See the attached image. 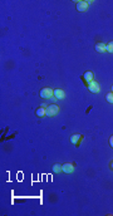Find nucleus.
<instances>
[{"label":"nucleus","instance_id":"f257e3e1","mask_svg":"<svg viewBox=\"0 0 113 216\" xmlns=\"http://www.w3.org/2000/svg\"><path fill=\"white\" fill-rule=\"evenodd\" d=\"M39 94H40L41 98H44V99H55V98H53L54 97V91L51 88H48V87L41 89Z\"/></svg>","mask_w":113,"mask_h":216},{"label":"nucleus","instance_id":"f03ea898","mask_svg":"<svg viewBox=\"0 0 113 216\" xmlns=\"http://www.w3.org/2000/svg\"><path fill=\"white\" fill-rule=\"evenodd\" d=\"M45 111H46V116H48V117H54V116L58 114L59 107L56 104H49L48 107L45 108Z\"/></svg>","mask_w":113,"mask_h":216},{"label":"nucleus","instance_id":"7ed1b4c3","mask_svg":"<svg viewBox=\"0 0 113 216\" xmlns=\"http://www.w3.org/2000/svg\"><path fill=\"white\" fill-rule=\"evenodd\" d=\"M88 89H89V92H92V93H98L99 92V84L96 81H92V82L88 83Z\"/></svg>","mask_w":113,"mask_h":216},{"label":"nucleus","instance_id":"20e7f679","mask_svg":"<svg viewBox=\"0 0 113 216\" xmlns=\"http://www.w3.org/2000/svg\"><path fill=\"white\" fill-rule=\"evenodd\" d=\"M62 170H63L64 173H72L74 171V165L73 163H63Z\"/></svg>","mask_w":113,"mask_h":216},{"label":"nucleus","instance_id":"39448f33","mask_svg":"<svg viewBox=\"0 0 113 216\" xmlns=\"http://www.w3.org/2000/svg\"><path fill=\"white\" fill-rule=\"evenodd\" d=\"M54 98H55V99H64L65 93H64L63 89H60V88L54 89Z\"/></svg>","mask_w":113,"mask_h":216},{"label":"nucleus","instance_id":"423d86ee","mask_svg":"<svg viewBox=\"0 0 113 216\" xmlns=\"http://www.w3.org/2000/svg\"><path fill=\"white\" fill-rule=\"evenodd\" d=\"M83 139V136L82 134H72V137H70V142L75 146H79V143H81V141Z\"/></svg>","mask_w":113,"mask_h":216},{"label":"nucleus","instance_id":"0eeeda50","mask_svg":"<svg viewBox=\"0 0 113 216\" xmlns=\"http://www.w3.org/2000/svg\"><path fill=\"white\" fill-rule=\"evenodd\" d=\"M75 8H77L78 11H86L88 9V1H78L77 5H75Z\"/></svg>","mask_w":113,"mask_h":216},{"label":"nucleus","instance_id":"6e6552de","mask_svg":"<svg viewBox=\"0 0 113 216\" xmlns=\"http://www.w3.org/2000/svg\"><path fill=\"white\" fill-rule=\"evenodd\" d=\"M83 78H84V81H86L87 83L92 82V81H94V73L93 72H86L83 74Z\"/></svg>","mask_w":113,"mask_h":216},{"label":"nucleus","instance_id":"1a4fd4ad","mask_svg":"<svg viewBox=\"0 0 113 216\" xmlns=\"http://www.w3.org/2000/svg\"><path fill=\"white\" fill-rule=\"evenodd\" d=\"M94 48H96V50L98 51V53H104V51H107L106 44H103V43H97Z\"/></svg>","mask_w":113,"mask_h":216},{"label":"nucleus","instance_id":"9d476101","mask_svg":"<svg viewBox=\"0 0 113 216\" xmlns=\"http://www.w3.org/2000/svg\"><path fill=\"white\" fill-rule=\"evenodd\" d=\"M35 114H36L38 117H40V118H43L44 116H46L45 108H44V107H39V108H38V109L35 111Z\"/></svg>","mask_w":113,"mask_h":216},{"label":"nucleus","instance_id":"9b49d317","mask_svg":"<svg viewBox=\"0 0 113 216\" xmlns=\"http://www.w3.org/2000/svg\"><path fill=\"white\" fill-rule=\"evenodd\" d=\"M63 170H62V165L60 163H54L53 165V172H55V173H59V172H62Z\"/></svg>","mask_w":113,"mask_h":216},{"label":"nucleus","instance_id":"f8f14e48","mask_svg":"<svg viewBox=\"0 0 113 216\" xmlns=\"http://www.w3.org/2000/svg\"><path fill=\"white\" fill-rule=\"evenodd\" d=\"M106 99H107V102H108V103H112V104H113V93H112V92L107 93Z\"/></svg>","mask_w":113,"mask_h":216},{"label":"nucleus","instance_id":"ddd939ff","mask_svg":"<svg viewBox=\"0 0 113 216\" xmlns=\"http://www.w3.org/2000/svg\"><path fill=\"white\" fill-rule=\"evenodd\" d=\"M106 49H107V51H109V53H113V40L109 41L108 44H106Z\"/></svg>","mask_w":113,"mask_h":216},{"label":"nucleus","instance_id":"4468645a","mask_svg":"<svg viewBox=\"0 0 113 216\" xmlns=\"http://www.w3.org/2000/svg\"><path fill=\"white\" fill-rule=\"evenodd\" d=\"M109 144H111V147L113 148V136H111V138H109Z\"/></svg>","mask_w":113,"mask_h":216},{"label":"nucleus","instance_id":"2eb2a0df","mask_svg":"<svg viewBox=\"0 0 113 216\" xmlns=\"http://www.w3.org/2000/svg\"><path fill=\"white\" fill-rule=\"evenodd\" d=\"M111 168H112V170H113V162L111 163Z\"/></svg>","mask_w":113,"mask_h":216},{"label":"nucleus","instance_id":"dca6fc26","mask_svg":"<svg viewBox=\"0 0 113 216\" xmlns=\"http://www.w3.org/2000/svg\"><path fill=\"white\" fill-rule=\"evenodd\" d=\"M112 93H113V86H112Z\"/></svg>","mask_w":113,"mask_h":216}]
</instances>
